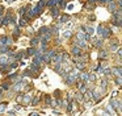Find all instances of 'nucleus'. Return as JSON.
<instances>
[{
    "instance_id": "obj_1",
    "label": "nucleus",
    "mask_w": 122,
    "mask_h": 116,
    "mask_svg": "<svg viewBox=\"0 0 122 116\" xmlns=\"http://www.w3.org/2000/svg\"><path fill=\"white\" fill-rule=\"evenodd\" d=\"M97 33H98V36H100V37H109V36H110V33H112V30H110L109 26L100 25L97 28Z\"/></svg>"
},
{
    "instance_id": "obj_2",
    "label": "nucleus",
    "mask_w": 122,
    "mask_h": 116,
    "mask_svg": "<svg viewBox=\"0 0 122 116\" xmlns=\"http://www.w3.org/2000/svg\"><path fill=\"white\" fill-rule=\"evenodd\" d=\"M62 61H63V54L62 53H55L54 57L51 58V62L53 63H62Z\"/></svg>"
},
{
    "instance_id": "obj_3",
    "label": "nucleus",
    "mask_w": 122,
    "mask_h": 116,
    "mask_svg": "<svg viewBox=\"0 0 122 116\" xmlns=\"http://www.w3.org/2000/svg\"><path fill=\"white\" fill-rule=\"evenodd\" d=\"M71 53L75 55V57H81V55H83V50H81V47L77 46V45H75V46L72 47Z\"/></svg>"
},
{
    "instance_id": "obj_4",
    "label": "nucleus",
    "mask_w": 122,
    "mask_h": 116,
    "mask_svg": "<svg viewBox=\"0 0 122 116\" xmlns=\"http://www.w3.org/2000/svg\"><path fill=\"white\" fill-rule=\"evenodd\" d=\"M11 38L7 36H3V37H0V46H8L9 44H11Z\"/></svg>"
},
{
    "instance_id": "obj_5",
    "label": "nucleus",
    "mask_w": 122,
    "mask_h": 116,
    "mask_svg": "<svg viewBox=\"0 0 122 116\" xmlns=\"http://www.w3.org/2000/svg\"><path fill=\"white\" fill-rule=\"evenodd\" d=\"M12 18L13 17L11 16V13H7V15L3 17V20H1V25H8V24L12 21Z\"/></svg>"
},
{
    "instance_id": "obj_6",
    "label": "nucleus",
    "mask_w": 122,
    "mask_h": 116,
    "mask_svg": "<svg viewBox=\"0 0 122 116\" xmlns=\"http://www.w3.org/2000/svg\"><path fill=\"white\" fill-rule=\"evenodd\" d=\"M79 79H81V81L85 82V83H88V81H89V74L88 73H81L79 75Z\"/></svg>"
},
{
    "instance_id": "obj_7",
    "label": "nucleus",
    "mask_w": 122,
    "mask_h": 116,
    "mask_svg": "<svg viewBox=\"0 0 122 116\" xmlns=\"http://www.w3.org/2000/svg\"><path fill=\"white\" fill-rule=\"evenodd\" d=\"M108 9L110 11V12H116V11H117V5H116V3H114V1L109 3V5H108Z\"/></svg>"
},
{
    "instance_id": "obj_8",
    "label": "nucleus",
    "mask_w": 122,
    "mask_h": 116,
    "mask_svg": "<svg viewBox=\"0 0 122 116\" xmlns=\"http://www.w3.org/2000/svg\"><path fill=\"white\" fill-rule=\"evenodd\" d=\"M112 71H113L117 76L122 75V67H113V70H112Z\"/></svg>"
},
{
    "instance_id": "obj_9",
    "label": "nucleus",
    "mask_w": 122,
    "mask_h": 116,
    "mask_svg": "<svg viewBox=\"0 0 122 116\" xmlns=\"http://www.w3.org/2000/svg\"><path fill=\"white\" fill-rule=\"evenodd\" d=\"M58 15H59V8L54 7L53 9H51V16H53V17H56Z\"/></svg>"
},
{
    "instance_id": "obj_10",
    "label": "nucleus",
    "mask_w": 122,
    "mask_h": 116,
    "mask_svg": "<svg viewBox=\"0 0 122 116\" xmlns=\"http://www.w3.org/2000/svg\"><path fill=\"white\" fill-rule=\"evenodd\" d=\"M36 53H37V50L34 49V47H29V49H28V53H26V55H36Z\"/></svg>"
},
{
    "instance_id": "obj_11",
    "label": "nucleus",
    "mask_w": 122,
    "mask_h": 116,
    "mask_svg": "<svg viewBox=\"0 0 122 116\" xmlns=\"http://www.w3.org/2000/svg\"><path fill=\"white\" fill-rule=\"evenodd\" d=\"M92 98H93V91H91V90L85 91V99H92Z\"/></svg>"
},
{
    "instance_id": "obj_12",
    "label": "nucleus",
    "mask_w": 122,
    "mask_h": 116,
    "mask_svg": "<svg viewBox=\"0 0 122 116\" xmlns=\"http://www.w3.org/2000/svg\"><path fill=\"white\" fill-rule=\"evenodd\" d=\"M83 99H84V96H83V92H81V91L77 92V94H76V102H81Z\"/></svg>"
},
{
    "instance_id": "obj_13",
    "label": "nucleus",
    "mask_w": 122,
    "mask_h": 116,
    "mask_svg": "<svg viewBox=\"0 0 122 116\" xmlns=\"http://www.w3.org/2000/svg\"><path fill=\"white\" fill-rule=\"evenodd\" d=\"M30 44H32V46H36V45H38V44H40V37H38V38H37V37H36V38H33L32 41H30Z\"/></svg>"
},
{
    "instance_id": "obj_14",
    "label": "nucleus",
    "mask_w": 122,
    "mask_h": 116,
    "mask_svg": "<svg viewBox=\"0 0 122 116\" xmlns=\"http://www.w3.org/2000/svg\"><path fill=\"white\" fill-rule=\"evenodd\" d=\"M68 20H70V16L68 15H63L61 17V23H67Z\"/></svg>"
},
{
    "instance_id": "obj_15",
    "label": "nucleus",
    "mask_w": 122,
    "mask_h": 116,
    "mask_svg": "<svg viewBox=\"0 0 122 116\" xmlns=\"http://www.w3.org/2000/svg\"><path fill=\"white\" fill-rule=\"evenodd\" d=\"M76 67H77V70H83V69L85 67V63H83V62H76Z\"/></svg>"
},
{
    "instance_id": "obj_16",
    "label": "nucleus",
    "mask_w": 122,
    "mask_h": 116,
    "mask_svg": "<svg viewBox=\"0 0 122 116\" xmlns=\"http://www.w3.org/2000/svg\"><path fill=\"white\" fill-rule=\"evenodd\" d=\"M116 83L119 84V86H122V75H119V76H117V78H116Z\"/></svg>"
},
{
    "instance_id": "obj_17",
    "label": "nucleus",
    "mask_w": 122,
    "mask_h": 116,
    "mask_svg": "<svg viewBox=\"0 0 122 116\" xmlns=\"http://www.w3.org/2000/svg\"><path fill=\"white\" fill-rule=\"evenodd\" d=\"M22 55H24V53H22V52L17 53V54L15 55V59H21V58H22Z\"/></svg>"
},
{
    "instance_id": "obj_18",
    "label": "nucleus",
    "mask_w": 122,
    "mask_h": 116,
    "mask_svg": "<svg viewBox=\"0 0 122 116\" xmlns=\"http://www.w3.org/2000/svg\"><path fill=\"white\" fill-rule=\"evenodd\" d=\"M38 102H40V98H38V96H37V98H34V99L32 100V105H37V103H38Z\"/></svg>"
},
{
    "instance_id": "obj_19",
    "label": "nucleus",
    "mask_w": 122,
    "mask_h": 116,
    "mask_svg": "<svg viewBox=\"0 0 122 116\" xmlns=\"http://www.w3.org/2000/svg\"><path fill=\"white\" fill-rule=\"evenodd\" d=\"M38 4H40L41 7H45V5H47V0H41V1L38 3Z\"/></svg>"
},
{
    "instance_id": "obj_20",
    "label": "nucleus",
    "mask_w": 122,
    "mask_h": 116,
    "mask_svg": "<svg viewBox=\"0 0 122 116\" xmlns=\"http://www.w3.org/2000/svg\"><path fill=\"white\" fill-rule=\"evenodd\" d=\"M20 36V29H19V26H17L16 29H15V37H19Z\"/></svg>"
},
{
    "instance_id": "obj_21",
    "label": "nucleus",
    "mask_w": 122,
    "mask_h": 116,
    "mask_svg": "<svg viewBox=\"0 0 122 116\" xmlns=\"http://www.w3.org/2000/svg\"><path fill=\"white\" fill-rule=\"evenodd\" d=\"M67 112H72V103H70V104L67 105Z\"/></svg>"
},
{
    "instance_id": "obj_22",
    "label": "nucleus",
    "mask_w": 122,
    "mask_h": 116,
    "mask_svg": "<svg viewBox=\"0 0 122 116\" xmlns=\"http://www.w3.org/2000/svg\"><path fill=\"white\" fill-rule=\"evenodd\" d=\"M46 104H47V105H50V103H51V98L50 96H46Z\"/></svg>"
},
{
    "instance_id": "obj_23",
    "label": "nucleus",
    "mask_w": 122,
    "mask_h": 116,
    "mask_svg": "<svg viewBox=\"0 0 122 116\" xmlns=\"http://www.w3.org/2000/svg\"><path fill=\"white\" fill-rule=\"evenodd\" d=\"M100 58H106V53L104 52V50H101V53H100Z\"/></svg>"
},
{
    "instance_id": "obj_24",
    "label": "nucleus",
    "mask_w": 122,
    "mask_h": 116,
    "mask_svg": "<svg viewBox=\"0 0 122 116\" xmlns=\"http://www.w3.org/2000/svg\"><path fill=\"white\" fill-rule=\"evenodd\" d=\"M101 45H102V40H97V42H96V46L100 47Z\"/></svg>"
},
{
    "instance_id": "obj_25",
    "label": "nucleus",
    "mask_w": 122,
    "mask_h": 116,
    "mask_svg": "<svg viewBox=\"0 0 122 116\" xmlns=\"http://www.w3.org/2000/svg\"><path fill=\"white\" fill-rule=\"evenodd\" d=\"M89 81H96V75H95V74H89Z\"/></svg>"
},
{
    "instance_id": "obj_26",
    "label": "nucleus",
    "mask_w": 122,
    "mask_h": 116,
    "mask_svg": "<svg viewBox=\"0 0 122 116\" xmlns=\"http://www.w3.org/2000/svg\"><path fill=\"white\" fill-rule=\"evenodd\" d=\"M68 37H71V32H66L64 33V38H68Z\"/></svg>"
},
{
    "instance_id": "obj_27",
    "label": "nucleus",
    "mask_w": 122,
    "mask_h": 116,
    "mask_svg": "<svg viewBox=\"0 0 122 116\" xmlns=\"http://www.w3.org/2000/svg\"><path fill=\"white\" fill-rule=\"evenodd\" d=\"M30 100V96L29 95H26V96H24V102H29Z\"/></svg>"
},
{
    "instance_id": "obj_28",
    "label": "nucleus",
    "mask_w": 122,
    "mask_h": 116,
    "mask_svg": "<svg viewBox=\"0 0 122 116\" xmlns=\"http://www.w3.org/2000/svg\"><path fill=\"white\" fill-rule=\"evenodd\" d=\"M117 54H118L119 57H122V49H117Z\"/></svg>"
},
{
    "instance_id": "obj_29",
    "label": "nucleus",
    "mask_w": 122,
    "mask_h": 116,
    "mask_svg": "<svg viewBox=\"0 0 122 116\" xmlns=\"http://www.w3.org/2000/svg\"><path fill=\"white\" fill-rule=\"evenodd\" d=\"M61 7H62V8L66 7V1H64V0H63V1H61Z\"/></svg>"
},
{
    "instance_id": "obj_30",
    "label": "nucleus",
    "mask_w": 122,
    "mask_h": 116,
    "mask_svg": "<svg viewBox=\"0 0 122 116\" xmlns=\"http://www.w3.org/2000/svg\"><path fill=\"white\" fill-rule=\"evenodd\" d=\"M3 88L4 90H8L9 88V84H3Z\"/></svg>"
},
{
    "instance_id": "obj_31",
    "label": "nucleus",
    "mask_w": 122,
    "mask_h": 116,
    "mask_svg": "<svg viewBox=\"0 0 122 116\" xmlns=\"http://www.w3.org/2000/svg\"><path fill=\"white\" fill-rule=\"evenodd\" d=\"M88 3H89V4H95L96 0H88Z\"/></svg>"
},
{
    "instance_id": "obj_32",
    "label": "nucleus",
    "mask_w": 122,
    "mask_h": 116,
    "mask_svg": "<svg viewBox=\"0 0 122 116\" xmlns=\"http://www.w3.org/2000/svg\"><path fill=\"white\" fill-rule=\"evenodd\" d=\"M89 20H91V21H95V20H96V17H95V16H91Z\"/></svg>"
},
{
    "instance_id": "obj_33",
    "label": "nucleus",
    "mask_w": 122,
    "mask_h": 116,
    "mask_svg": "<svg viewBox=\"0 0 122 116\" xmlns=\"http://www.w3.org/2000/svg\"><path fill=\"white\" fill-rule=\"evenodd\" d=\"M105 74H106V75H108V74H110V70H109V69H106V70H105Z\"/></svg>"
},
{
    "instance_id": "obj_34",
    "label": "nucleus",
    "mask_w": 122,
    "mask_h": 116,
    "mask_svg": "<svg viewBox=\"0 0 122 116\" xmlns=\"http://www.w3.org/2000/svg\"><path fill=\"white\" fill-rule=\"evenodd\" d=\"M37 115H38L37 112H32V113H30V116H37Z\"/></svg>"
},
{
    "instance_id": "obj_35",
    "label": "nucleus",
    "mask_w": 122,
    "mask_h": 116,
    "mask_svg": "<svg viewBox=\"0 0 122 116\" xmlns=\"http://www.w3.org/2000/svg\"><path fill=\"white\" fill-rule=\"evenodd\" d=\"M98 1H100L101 4H104V3H106V1H108V0H98Z\"/></svg>"
},
{
    "instance_id": "obj_36",
    "label": "nucleus",
    "mask_w": 122,
    "mask_h": 116,
    "mask_svg": "<svg viewBox=\"0 0 122 116\" xmlns=\"http://www.w3.org/2000/svg\"><path fill=\"white\" fill-rule=\"evenodd\" d=\"M118 4H119V7H122V0H119V1H118Z\"/></svg>"
},
{
    "instance_id": "obj_37",
    "label": "nucleus",
    "mask_w": 122,
    "mask_h": 116,
    "mask_svg": "<svg viewBox=\"0 0 122 116\" xmlns=\"http://www.w3.org/2000/svg\"><path fill=\"white\" fill-rule=\"evenodd\" d=\"M3 13V7H0V15Z\"/></svg>"
},
{
    "instance_id": "obj_38",
    "label": "nucleus",
    "mask_w": 122,
    "mask_h": 116,
    "mask_svg": "<svg viewBox=\"0 0 122 116\" xmlns=\"http://www.w3.org/2000/svg\"><path fill=\"white\" fill-rule=\"evenodd\" d=\"M61 1H63V0H56V3H61Z\"/></svg>"
},
{
    "instance_id": "obj_39",
    "label": "nucleus",
    "mask_w": 122,
    "mask_h": 116,
    "mask_svg": "<svg viewBox=\"0 0 122 116\" xmlns=\"http://www.w3.org/2000/svg\"><path fill=\"white\" fill-rule=\"evenodd\" d=\"M12 1H13V0H8V3H12Z\"/></svg>"
}]
</instances>
